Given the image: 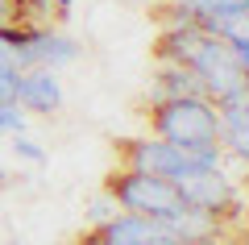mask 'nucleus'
Instances as JSON below:
<instances>
[{"instance_id":"1","label":"nucleus","mask_w":249,"mask_h":245,"mask_svg":"<svg viewBox=\"0 0 249 245\" xmlns=\"http://www.w3.org/2000/svg\"><path fill=\"white\" fill-rule=\"evenodd\" d=\"M154 137L175 141L183 150H220V116L208 96H178L154 104Z\"/></svg>"},{"instance_id":"2","label":"nucleus","mask_w":249,"mask_h":245,"mask_svg":"<svg viewBox=\"0 0 249 245\" xmlns=\"http://www.w3.org/2000/svg\"><path fill=\"white\" fill-rule=\"evenodd\" d=\"M124 158V170H145V175H158V179H183V175H196V170H212L224 162V150H183L175 141H162V137H137L121 150Z\"/></svg>"},{"instance_id":"3","label":"nucleus","mask_w":249,"mask_h":245,"mask_svg":"<svg viewBox=\"0 0 249 245\" xmlns=\"http://www.w3.org/2000/svg\"><path fill=\"white\" fill-rule=\"evenodd\" d=\"M108 195L116 200V208L121 212H137V216H170V212L187 208L183 195H178V187L170 183V179H158V175H145V170H121V175L108 179L104 187Z\"/></svg>"},{"instance_id":"4","label":"nucleus","mask_w":249,"mask_h":245,"mask_svg":"<svg viewBox=\"0 0 249 245\" xmlns=\"http://www.w3.org/2000/svg\"><path fill=\"white\" fill-rule=\"evenodd\" d=\"M187 67L196 71L199 88H204V96L212 100V104H216V100H224V96H232V92H241L249 83V75L241 71L232 46L220 42V38H212V34L204 38V46L196 50V58L187 62Z\"/></svg>"},{"instance_id":"5","label":"nucleus","mask_w":249,"mask_h":245,"mask_svg":"<svg viewBox=\"0 0 249 245\" xmlns=\"http://www.w3.org/2000/svg\"><path fill=\"white\" fill-rule=\"evenodd\" d=\"M175 187H178V195H183V204H191V208H199V212H212V216H220V220L241 208L237 183H232L220 167L183 175V179H175Z\"/></svg>"},{"instance_id":"6","label":"nucleus","mask_w":249,"mask_h":245,"mask_svg":"<svg viewBox=\"0 0 249 245\" xmlns=\"http://www.w3.org/2000/svg\"><path fill=\"white\" fill-rule=\"evenodd\" d=\"M158 241H166L162 220L137 216V212H116L112 220L96 225L83 237V245H158ZM170 241H175V237H170Z\"/></svg>"},{"instance_id":"7","label":"nucleus","mask_w":249,"mask_h":245,"mask_svg":"<svg viewBox=\"0 0 249 245\" xmlns=\"http://www.w3.org/2000/svg\"><path fill=\"white\" fill-rule=\"evenodd\" d=\"M17 104L25 108L29 116H54V113L62 108V83H58V71H46V67H29V71H21Z\"/></svg>"},{"instance_id":"8","label":"nucleus","mask_w":249,"mask_h":245,"mask_svg":"<svg viewBox=\"0 0 249 245\" xmlns=\"http://www.w3.org/2000/svg\"><path fill=\"white\" fill-rule=\"evenodd\" d=\"M162 228H166V237H175V241H183V245H216L220 233H224V220L187 204V208L162 216Z\"/></svg>"},{"instance_id":"9","label":"nucleus","mask_w":249,"mask_h":245,"mask_svg":"<svg viewBox=\"0 0 249 245\" xmlns=\"http://www.w3.org/2000/svg\"><path fill=\"white\" fill-rule=\"evenodd\" d=\"M29 58L34 67H46V71H62L79 58V42L62 29H50V25H29Z\"/></svg>"},{"instance_id":"10","label":"nucleus","mask_w":249,"mask_h":245,"mask_svg":"<svg viewBox=\"0 0 249 245\" xmlns=\"http://www.w3.org/2000/svg\"><path fill=\"white\" fill-rule=\"evenodd\" d=\"M178 96H204L196 71L187 67V62H158V71H154V79H150V104L178 100Z\"/></svg>"},{"instance_id":"11","label":"nucleus","mask_w":249,"mask_h":245,"mask_svg":"<svg viewBox=\"0 0 249 245\" xmlns=\"http://www.w3.org/2000/svg\"><path fill=\"white\" fill-rule=\"evenodd\" d=\"M204 29L191 25V21H170L162 29V42H158V62H191L196 50L204 46Z\"/></svg>"},{"instance_id":"12","label":"nucleus","mask_w":249,"mask_h":245,"mask_svg":"<svg viewBox=\"0 0 249 245\" xmlns=\"http://www.w3.org/2000/svg\"><path fill=\"white\" fill-rule=\"evenodd\" d=\"M249 9V0H175L170 4V21H191V25L204 29L208 21L224 17V13Z\"/></svg>"},{"instance_id":"13","label":"nucleus","mask_w":249,"mask_h":245,"mask_svg":"<svg viewBox=\"0 0 249 245\" xmlns=\"http://www.w3.org/2000/svg\"><path fill=\"white\" fill-rule=\"evenodd\" d=\"M216 116H220V133H237V129H249V83L232 96L216 100Z\"/></svg>"},{"instance_id":"14","label":"nucleus","mask_w":249,"mask_h":245,"mask_svg":"<svg viewBox=\"0 0 249 245\" xmlns=\"http://www.w3.org/2000/svg\"><path fill=\"white\" fill-rule=\"evenodd\" d=\"M13 154H17V162H29V167H42L46 162V146L42 141H34L29 133H17V137H9Z\"/></svg>"},{"instance_id":"15","label":"nucleus","mask_w":249,"mask_h":245,"mask_svg":"<svg viewBox=\"0 0 249 245\" xmlns=\"http://www.w3.org/2000/svg\"><path fill=\"white\" fill-rule=\"evenodd\" d=\"M29 125V113L21 104H0V137H17V133H25Z\"/></svg>"},{"instance_id":"16","label":"nucleus","mask_w":249,"mask_h":245,"mask_svg":"<svg viewBox=\"0 0 249 245\" xmlns=\"http://www.w3.org/2000/svg\"><path fill=\"white\" fill-rule=\"evenodd\" d=\"M116 212H121V208H116V200H112V195H96V200H91V208H88V216H91V228H96V225H104V220H112L116 216Z\"/></svg>"},{"instance_id":"17","label":"nucleus","mask_w":249,"mask_h":245,"mask_svg":"<svg viewBox=\"0 0 249 245\" xmlns=\"http://www.w3.org/2000/svg\"><path fill=\"white\" fill-rule=\"evenodd\" d=\"M17 83H21V71L0 67V104H17Z\"/></svg>"},{"instance_id":"18","label":"nucleus","mask_w":249,"mask_h":245,"mask_svg":"<svg viewBox=\"0 0 249 245\" xmlns=\"http://www.w3.org/2000/svg\"><path fill=\"white\" fill-rule=\"evenodd\" d=\"M9 21H21V9L17 0H0V25H9Z\"/></svg>"},{"instance_id":"19","label":"nucleus","mask_w":249,"mask_h":245,"mask_svg":"<svg viewBox=\"0 0 249 245\" xmlns=\"http://www.w3.org/2000/svg\"><path fill=\"white\" fill-rule=\"evenodd\" d=\"M232 46V54H237V62H241V71L249 75V38H241V42H229Z\"/></svg>"},{"instance_id":"20","label":"nucleus","mask_w":249,"mask_h":245,"mask_svg":"<svg viewBox=\"0 0 249 245\" xmlns=\"http://www.w3.org/2000/svg\"><path fill=\"white\" fill-rule=\"evenodd\" d=\"M42 4H46V9H54L58 17H67V13L75 9V0H42Z\"/></svg>"},{"instance_id":"21","label":"nucleus","mask_w":249,"mask_h":245,"mask_svg":"<svg viewBox=\"0 0 249 245\" xmlns=\"http://www.w3.org/2000/svg\"><path fill=\"white\" fill-rule=\"evenodd\" d=\"M0 187H9V170L4 167H0Z\"/></svg>"},{"instance_id":"22","label":"nucleus","mask_w":249,"mask_h":245,"mask_svg":"<svg viewBox=\"0 0 249 245\" xmlns=\"http://www.w3.org/2000/svg\"><path fill=\"white\" fill-rule=\"evenodd\" d=\"M158 245H183V241H170V237H166V241H158Z\"/></svg>"},{"instance_id":"23","label":"nucleus","mask_w":249,"mask_h":245,"mask_svg":"<svg viewBox=\"0 0 249 245\" xmlns=\"http://www.w3.org/2000/svg\"><path fill=\"white\" fill-rule=\"evenodd\" d=\"M0 245H21V241H0Z\"/></svg>"},{"instance_id":"24","label":"nucleus","mask_w":249,"mask_h":245,"mask_svg":"<svg viewBox=\"0 0 249 245\" xmlns=\"http://www.w3.org/2000/svg\"><path fill=\"white\" fill-rule=\"evenodd\" d=\"M21 4H25V0H17V9H21Z\"/></svg>"}]
</instances>
